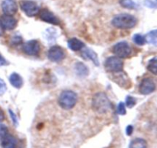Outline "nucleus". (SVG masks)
<instances>
[{"mask_svg": "<svg viewBox=\"0 0 157 148\" xmlns=\"http://www.w3.org/2000/svg\"><path fill=\"white\" fill-rule=\"evenodd\" d=\"M92 107L98 113H106L111 110L112 104L104 92H97L92 100Z\"/></svg>", "mask_w": 157, "mask_h": 148, "instance_id": "obj_1", "label": "nucleus"}, {"mask_svg": "<svg viewBox=\"0 0 157 148\" xmlns=\"http://www.w3.org/2000/svg\"><path fill=\"white\" fill-rule=\"evenodd\" d=\"M112 25L120 29H129L134 27L137 23L135 16L127 13L117 14L112 19Z\"/></svg>", "mask_w": 157, "mask_h": 148, "instance_id": "obj_2", "label": "nucleus"}, {"mask_svg": "<svg viewBox=\"0 0 157 148\" xmlns=\"http://www.w3.org/2000/svg\"><path fill=\"white\" fill-rule=\"evenodd\" d=\"M77 102H78V95L76 92L71 90L63 91L58 98V103L60 106L67 110L75 107Z\"/></svg>", "mask_w": 157, "mask_h": 148, "instance_id": "obj_3", "label": "nucleus"}, {"mask_svg": "<svg viewBox=\"0 0 157 148\" xmlns=\"http://www.w3.org/2000/svg\"><path fill=\"white\" fill-rule=\"evenodd\" d=\"M21 11L29 17H33L38 14L40 8L35 2L32 0H22L20 2Z\"/></svg>", "mask_w": 157, "mask_h": 148, "instance_id": "obj_4", "label": "nucleus"}, {"mask_svg": "<svg viewBox=\"0 0 157 148\" xmlns=\"http://www.w3.org/2000/svg\"><path fill=\"white\" fill-rule=\"evenodd\" d=\"M105 69L107 72H120L122 71L124 67V63L121 58L117 56H110L105 61Z\"/></svg>", "mask_w": 157, "mask_h": 148, "instance_id": "obj_5", "label": "nucleus"}, {"mask_svg": "<svg viewBox=\"0 0 157 148\" xmlns=\"http://www.w3.org/2000/svg\"><path fill=\"white\" fill-rule=\"evenodd\" d=\"M113 52L119 58H127L132 53V49L127 42H120L113 47Z\"/></svg>", "mask_w": 157, "mask_h": 148, "instance_id": "obj_6", "label": "nucleus"}, {"mask_svg": "<svg viewBox=\"0 0 157 148\" xmlns=\"http://www.w3.org/2000/svg\"><path fill=\"white\" fill-rule=\"evenodd\" d=\"M66 54L64 49L59 46H54L48 52V58L52 62H61L65 58Z\"/></svg>", "mask_w": 157, "mask_h": 148, "instance_id": "obj_7", "label": "nucleus"}, {"mask_svg": "<svg viewBox=\"0 0 157 148\" xmlns=\"http://www.w3.org/2000/svg\"><path fill=\"white\" fill-rule=\"evenodd\" d=\"M23 52L28 56H38L41 51V46L38 40H30L24 43Z\"/></svg>", "mask_w": 157, "mask_h": 148, "instance_id": "obj_8", "label": "nucleus"}, {"mask_svg": "<svg viewBox=\"0 0 157 148\" xmlns=\"http://www.w3.org/2000/svg\"><path fill=\"white\" fill-rule=\"evenodd\" d=\"M39 18L42 21L45 22V23H50L52 25H56V26H59L60 25V20L57 16H55L51 11H49L48 9H42L39 11Z\"/></svg>", "mask_w": 157, "mask_h": 148, "instance_id": "obj_9", "label": "nucleus"}, {"mask_svg": "<svg viewBox=\"0 0 157 148\" xmlns=\"http://www.w3.org/2000/svg\"><path fill=\"white\" fill-rule=\"evenodd\" d=\"M156 89V84L150 78H146L141 81L140 84V92L143 95H148L153 92Z\"/></svg>", "mask_w": 157, "mask_h": 148, "instance_id": "obj_10", "label": "nucleus"}, {"mask_svg": "<svg viewBox=\"0 0 157 148\" xmlns=\"http://www.w3.org/2000/svg\"><path fill=\"white\" fill-rule=\"evenodd\" d=\"M0 25L4 30H12L17 26V20L12 15L4 14L0 17Z\"/></svg>", "mask_w": 157, "mask_h": 148, "instance_id": "obj_11", "label": "nucleus"}, {"mask_svg": "<svg viewBox=\"0 0 157 148\" xmlns=\"http://www.w3.org/2000/svg\"><path fill=\"white\" fill-rule=\"evenodd\" d=\"M1 7L5 15H13L18 11V6L15 0H4L2 2Z\"/></svg>", "mask_w": 157, "mask_h": 148, "instance_id": "obj_12", "label": "nucleus"}, {"mask_svg": "<svg viewBox=\"0 0 157 148\" xmlns=\"http://www.w3.org/2000/svg\"><path fill=\"white\" fill-rule=\"evenodd\" d=\"M81 55L84 57V59H87V60H90L94 63V65L96 66H99V60H98V55H97L96 52L91 49H89V48H83V51L81 52Z\"/></svg>", "mask_w": 157, "mask_h": 148, "instance_id": "obj_13", "label": "nucleus"}, {"mask_svg": "<svg viewBox=\"0 0 157 148\" xmlns=\"http://www.w3.org/2000/svg\"><path fill=\"white\" fill-rule=\"evenodd\" d=\"M18 144V140L14 136L8 134L1 141V145L2 148H16Z\"/></svg>", "mask_w": 157, "mask_h": 148, "instance_id": "obj_14", "label": "nucleus"}, {"mask_svg": "<svg viewBox=\"0 0 157 148\" xmlns=\"http://www.w3.org/2000/svg\"><path fill=\"white\" fill-rule=\"evenodd\" d=\"M9 82L13 87L20 89L23 86V79L17 72H12L9 76Z\"/></svg>", "mask_w": 157, "mask_h": 148, "instance_id": "obj_15", "label": "nucleus"}, {"mask_svg": "<svg viewBox=\"0 0 157 148\" xmlns=\"http://www.w3.org/2000/svg\"><path fill=\"white\" fill-rule=\"evenodd\" d=\"M67 46L72 51H79L84 48V44L83 42L77 38H71L67 41Z\"/></svg>", "mask_w": 157, "mask_h": 148, "instance_id": "obj_16", "label": "nucleus"}, {"mask_svg": "<svg viewBox=\"0 0 157 148\" xmlns=\"http://www.w3.org/2000/svg\"><path fill=\"white\" fill-rule=\"evenodd\" d=\"M75 72H76L77 75L80 77H85L87 76L89 74V69L87 68V66L86 65H84V63H81V62H78V63L75 64Z\"/></svg>", "mask_w": 157, "mask_h": 148, "instance_id": "obj_17", "label": "nucleus"}, {"mask_svg": "<svg viewBox=\"0 0 157 148\" xmlns=\"http://www.w3.org/2000/svg\"><path fill=\"white\" fill-rule=\"evenodd\" d=\"M128 148H147V143L142 138H136L130 142Z\"/></svg>", "mask_w": 157, "mask_h": 148, "instance_id": "obj_18", "label": "nucleus"}, {"mask_svg": "<svg viewBox=\"0 0 157 148\" xmlns=\"http://www.w3.org/2000/svg\"><path fill=\"white\" fill-rule=\"evenodd\" d=\"M146 41L150 44L157 46V29L150 31L146 35Z\"/></svg>", "mask_w": 157, "mask_h": 148, "instance_id": "obj_19", "label": "nucleus"}, {"mask_svg": "<svg viewBox=\"0 0 157 148\" xmlns=\"http://www.w3.org/2000/svg\"><path fill=\"white\" fill-rule=\"evenodd\" d=\"M147 69L154 75H157V56L151 59L147 65Z\"/></svg>", "mask_w": 157, "mask_h": 148, "instance_id": "obj_20", "label": "nucleus"}, {"mask_svg": "<svg viewBox=\"0 0 157 148\" xmlns=\"http://www.w3.org/2000/svg\"><path fill=\"white\" fill-rule=\"evenodd\" d=\"M120 4L121 6L125 9H135L137 8L136 3L133 0H120Z\"/></svg>", "mask_w": 157, "mask_h": 148, "instance_id": "obj_21", "label": "nucleus"}, {"mask_svg": "<svg viewBox=\"0 0 157 148\" xmlns=\"http://www.w3.org/2000/svg\"><path fill=\"white\" fill-rule=\"evenodd\" d=\"M133 41L139 46H144L146 43V38L140 34H135L133 37Z\"/></svg>", "mask_w": 157, "mask_h": 148, "instance_id": "obj_22", "label": "nucleus"}, {"mask_svg": "<svg viewBox=\"0 0 157 148\" xmlns=\"http://www.w3.org/2000/svg\"><path fill=\"white\" fill-rule=\"evenodd\" d=\"M8 127L3 123H0V142L5 138L6 135L8 134Z\"/></svg>", "mask_w": 157, "mask_h": 148, "instance_id": "obj_23", "label": "nucleus"}, {"mask_svg": "<svg viewBox=\"0 0 157 148\" xmlns=\"http://www.w3.org/2000/svg\"><path fill=\"white\" fill-rule=\"evenodd\" d=\"M136 100L134 97H131V96H127V99H126V106L128 108H132L136 105Z\"/></svg>", "mask_w": 157, "mask_h": 148, "instance_id": "obj_24", "label": "nucleus"}, {"mask_svg": "<svg viewBox=\"0 0 157 148\" xmlns=\"http://www.w3.org/2000/svg\"><path fill=\"white\" fill-rule=\"evenodd\" d=\"M117 111V113L120 114V115H125L127 113V111H126V105L124 104V103L121 102V103H120L118 104Z\"/></svg>", "mask_w": 157, "mask_h": 148, "instance_id": "obj_25", "label": "nucleus"}, {"mask_svg": "<svg viewBox=\"0 0 157 148\" xmlns=\"http://www.w3.org/2000/svg\"><path fill=\"white\" fill-rule=\"evenodd\" d=\"M11 43L12 45H15V46H18V45L21 44L22 43V39L21 38V36H18V35H15L11 39Z\"/></svg>", "mask_w": 157, "mask_h": 148, "instance_id": "obj_26", "label": "nucleus"}, {"mask_svg": "<svg viewBox=\"0 0 157 148\" xmlns=\"http://www.w3.org/2000/svg\"><path fill=\"white\" fill-rule=\"evenodd\" d=\"M6 89H7V86H6V83L2 79L0 78V97L6 92Z\"/></svg>", "mask_w": 157, "mask_h": 148, "instance_id": "obj_27", "label": "nucleus"}, {"mask_svg": "<svg viewBox=\"0 0 157 148\" xmlns=\"http://www.w3.org/2000/svg\"><path fill=\"white\" fill-rule=\"evenodd\" d=\"M9 114H10L11 119H12V122H13V124L15 125V126H18V119H17L16 115H15V114L13 113V111L11 110V109H9Z\"/></svg>", "mask_w": 157, "mask_h": 148, "instance_id": "obj_28", "label": "nucleus"}, {"mask_svg": "<svg viewBox=\"0 0 157 148\" xmlns=\"http://www.w3.org/2000/svg\"><path fill=\"white\" fill-rule=\"evenodd\" d=\"M9 65V62L8 60L2 56V54L0 52V66H4Z\"/></svg>", "mask_w": 157, "mask_h": 148, "instance_id": "obj_29", "label": "nucleus"}, {"mask_svg": "<svg viewBox=\"0 0 157 148\" xmlns=\"http://www.w3.org/2000/svg\"><path fill=\"white\" fill-rule=\"evenodd\" d=\"M133 126H131V125L127 126V129H126V134H127L128 136H131L132 134H133Z\"/></svg>", "mask_w": 157, "mask_h": 148, "instance_id": "obj_30", "label": "nucleus"}, {"mask_svg": "<svg viewBox=\"0 0 157 148\" xmlns=\"http://www.w3.org/2000/svg\"><path fill=\"white\" fill-rule=\"evenodd\" d=\"M4 120H5V114L4 113H3V111L0 109V123L2 122Z\"/></svg>", "mask_w": 157, "mask_h": 148, "instance_id": "obj_31", "label": "nucleus"}, {"mask_svg": "<svg viewBox=\"0 0 157 148\" xmlns=\"http://www.w3.org/2000/svg\"><path fill=\"white\" fill-rule=\"evenodd\" d=\"M3 30H4V29H2V27L1 25H0V36H2V35H3Z\"/></svg>", "mask_w": 157, "mask_h": 148, "instance_id": "obj_32", "label": "nucleus"}]
</instances>
